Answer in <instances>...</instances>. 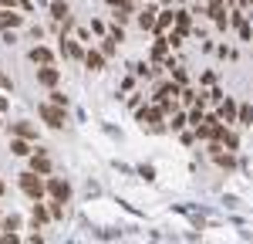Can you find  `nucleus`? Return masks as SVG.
<instances>
[{
    "label": "nucleus",
    "instance_id": "aec40b11",
    "mask_svg": "<svg viewBox=\"0 0 253 244\" xmlns=\"http://www.w3.org/2000/svg\"><path fill=\"white\" fill-rule=\"evenodd\" d=\"M47 210H51V221H61V217H64V200H51Z\"/></svg>",
    "mask_w": 253,
    "mask_h": 244
},
{
    "label": "nucleus",
    "instance_id": "7ed1b4c3",
    "mask_svg": "<svg viewBox=\"0 0 253 244\" xmlns=\"http://www.w3.org/2000/svg\"><path fill=\"white\" fill-rule=\"evenodd\" d=\"M47 193H51V200H71V183L61 180V177H47Z\"/></svg>",
    "mask_w": 253,
    "mask_h": 244
},
{
    "label": "nucleus",
    "instance_id": "dca6fc26",
    "mask_svg": "<svg viewBox=\"0 0 253 244\" xmlns=\"http://www.w3.org/2000/svg\"><path fill=\"white\" fill-rule=\"evenodd\" d=\"M179 34H189V27H193V20H189V14L186 10H175V24H172Z\"/></svg>",
    "mask_w": 253,
    "mask_h": 244
},
{
    "label": "nucleus",
    "instance_id": "c85d7f7f",
    "mask_svg": "<svg viewBox=\"0 0 253 244\" xmlns=\"http://www.w3.org/2000/svg\"><path fill=\"white\" fill-rule=\"evenodd\" d=\"M0 88H7V92H14V81L7 78V75H0Z\"/></svg>",
    "mask_w": 253,
    "mask_h": 244
},
{
    "label": "nucleus",
    "instance_id": "2eb2a0df",
    "mask_svg": "<svg viewBox=\"0 0 253 244\" xmlns=\"http://www.w3.org/2000/svg\"><path fill=\"white\" fill-rule=\"evenodd\" d=\"M84 64H88L91 71H101V64H105V55H101V51H84Z\"/></svg>",
    "mask_w": 253,
    "mask_h": 244
},
{
    "label": "nucleus",
    "instance_id": "7c9ffc66",
    "mask_svg": "<svg viewBox=\"0 0 253 244\" xmlns=\"http://www.w3.org/2000/svg\"><path fill=\"white\" fill-rule=\"evenodd\" d=\"M3 190H7V183H3V180H0V197H3Z\"/></svg>",
    "mask_w": 253,
    "mask_h": 244
},
{
    "label": "nucleus",
    "instance_id": "b1692460",
    "mask_svg": "<svg viewBox=\"0 0 253 244\" xmlns=\"http://www.w3.org/2000/svg\"><path fill=\"white\" fill-rule=\"evenodd\" d=\"M17 227H20V217H14V214L3 217V231H17Z\"/></svg>",
    "mask_w": 253,
    "mask_h": 244
},
{
    "label": "nucleus",
    "instance_id": "20e7f679",
    "mask_svg": "<svg viewBox=\"0 0 253 244\" xmlns=\"http://www.w3.org/2000/svg\"><path fill=\"white\" fill-rule=\"evenodd\" d=\"M38 81L44 85V88H54V85L61 81V71L54 68V64H41L38 68Z\"/></svg>",
    "mask_w": 253,
    "mask_h": 244
},
{
    "label": "nucleus",
    "instance_id": "5701e85b",
    "mask_svg": "<svg viewBox=\"0 0 253 244\" xmlns=\"http://www.w3.org/2000/svg\"><path fill=\"white\" fill-rule=\"evenodd\" d=\"M203 119H206V116H203V105L189 112V125H193V129H196V125H199V122H203Z\"/></svg>",
    "mask_w": 253,
    "mask_h": 244
},
{
    "label": "nucleus",
    "instance_id": "39448f33",
    "mask_svg": "<svg viewBox=\"0 0 253 244\" xmlns=\"http://www.w3.org/2000/svg\"><path fill=\"white\" fill-rule=\"evenodd\" d=\"M31 170L41 173V177H51V160H47V153H44V149L31 153Z\"/></svg>",
    "mask_w": 253,
    "mask_h": 244
},
{
    "label": "nucleus",
    "instance_id": "f257e3e1",
    "mask_svg": "<svg viewBox=\"0 0 253 244\" xmlns=\"http://www.w3.org/2000/svg\"><path fill=\"white\" fill-rule=\"evenodd\" d=\"M20 190L31 197V200H41L44 193H47V180H41V173H20Z\"/></svg>",
    "mask_w": 253,
    "mask_h": 244
},
{
    "label": "nucleus",
    "instance_id": "1a4fd4ad",
    "mask_svg": "<svg viewBox=\"0 0 253 244\" xmlns=\"http://www.w3.org/2000/svg\"><path fill=\"white\" fill-rule=\"evenodd\" d=\"M219 122H236V116H240V109H236V102L233 99H226V102H219Z\"/></svg>",
    "mask_w": 253,
    "mask_h": 244
},
{
    "label": "nucleus",
    "instance_id": "9b49d317",
    "mask_svg": "<svg viewBox=\"0 0 253 244\" xmlns=\"http://www.w3.org/2000/svg\"><path fill=\"white\" fill-rule=\"evenodd\" d=\"M156 17H159L156 7H145V10L138 14V27H142V31H156Z\"/></svg>",
    "mask_w": 253,
    "mask_h": 244
},
{
    "label": "nucleus",
    "instance_id": "4be33fe9",
    "mask_svg": "<svg viewBox=\"0 0 253 244\" xmlns=\"http://www.w3.org/2000/svg\"><path fill=\"white\" fill-rule=\"evenodd\" d=\"M219 142H223V149H236V146H240V139H236L233 132H223V139H219Z\"/></svg>",
    "mask_w": 253,
    "mask_h": 244
},
{
    "label": "nucleus",
    "instance_id": "ddd939ff",
    "mask_svg": "<svg viewBox=\"0 0 253 244\" xmlns=\"http://www.w3.org/2000/svg\"><path fill=\"white\" fill-rule=\"evenodd\" d=\"M10 153H14V156H31V153H34V149H31V139L14 136V139H10Z\"/></svg>",
    "mask_w": 253,
    "mask_h": 244
},
{
    "label": "nucleus",
    "instance_id": "a211bd4d",
    "mask_svg": "<svg viewBox=\"0 0 253 244\" xmlns=\"http://www.w3.org/2000/svg\"><path fill=\"white\" fill-rule=\"evenodd\" d=\"M166 55H169V41H166V38H159L156 41V44H152V58H166Z\"/></svg>",
    "mask_w": 253,
    "mask_h": 244
},
{
    "label": "nucleus",
    "instance_id": "4468645a",
    "mask_svg": "<svg viewBox=\"0 0 253 244\" xmlns=\"http://www.w3.org/2000/svg\"><path fill=\"white\" fill-rule=\"evenodd\" d=\"M31 221H34V227H41L44 221H51V210H47L44 203H38V200H34V214H31Z\"/></svg>",
    "mask_w": 253,
    "mask_h": 244
},
{
    "label": "nucleus",
    "instance_id": "f3484780",
    "mask_svg": "<svg viewBox=\"0 0 253 244\" xmlns=\"http://www.w3.org/2000/svg\"><path fill=\"white\" fill-rule=\"evenodd\" d=\"M68 14H71V7H68V0H54V3H51V17H54V20H64Z\"/></svg>",
    "mask_w": 253,
    "mask_h": 244
},
{
    "label": "nucleus",
    "instance_id": "cd10ccee",
    "mask_svg": "<svg viewBox=\"0 0 253 244\" xmlns=\"http://www.w3.org/2000/svg\"><path fill=\"white\" fill-rule=\"evenodd\" d=\"M169 68H172V64H169ZM172 75H175V81H179V85H186V71H182V68H172Z\"/></svg>",
    "mask_w": 253,
    "mask_h": 244
},
{
    "label": "nucleus",
    "instance_id": "423d86ee",
    "mask_svg": "<svg viewBox=\"0 0 253 244\" xmlns=\"http://www.w3.org/2000/svg\"><path fill=\"white\" fill-rule=\"evenodd\" d=\"M20 24H24V14H14L10 7L0 10V31H14V27H20Z\"/></svg>",
    "mask_w": 253,
    "mask_h": 244
},
{
    "label": "nucleus",
    "instance_id": "c756f323",
    "mask_svg": "<svg viewBox=\"0 0 253 244\" xmlns=\"http://www.w3.org/2000/svg\"><path fill=\"white\" fill-rule=\"evenodd\" d=\"M24 0H0V7H20Z\"/></svg>",
    "mask_w": 253,
    "mask_h": 244
},
{
    "label": "nucleus",
    "instance_id": "6e6552de",
    "mask_svg": "<svg viewBox=\"0 0 253 244\" xmlns=\"http://www.w3.org/2000/svg\"><path fill=\"white\" fill-rule=\"evenodd\" d=\"M172 24H175V14H172V10H159V17H156V34H159V38H166Z\"/></svg>",
    "mask_w": 253,
    "mask_h": 244
},
{
    "label": "nucleus",
    "instance_id": "412c9836",
    "mask_svg": "<svg viewBox=\"0 0 253 244\" xmlns=\"http://www.w3.org/2000/svg\"><path fill=\"white\" fill-rule=\"evenodd\" d=\"M169 125H172L175 132H182V129L189 125V116H182V112H179V116H172V122H169Z\"/></svg>",
    "mask_w": 253,
    "mask_h": 244
},
{
    "label": "nucleus",
    "instance_id": "6ab92c4d",
    "mask_svg": "<svg viewBox=\"0 0 253 244\" xmlns=\"http://www.w3.org/2000/svg\"><path fill=\"white\" fill-rule=\"evenodd\" d=\"M236 122H240V125H253V109H250V105H240V116H236Z\"/></svg>",
    "mask_w": 253,
    "mask_h": 244
},
{
    "label": "nucleus",
    "instance_id": "bb28decb",
    "mask_svg": "<svg viewBox=\"0 0 253 244\" xmlns=\"http://www.w3.org/2000/svg\"><path fill=\"white\" fill-rule=\"evenodd\" d=\"M51 102H54V105H61V109H68V99H64L61 92H51Z\"/></svg>",
    "mask_w": 253,
    "mask_h": 244
},
{
    "label": "nucleus",
    "instance_id": "9d476101",
    "mask_svg": "<svg viewBox=\"0 0 253 244\" xmlns=\"http://www.w3.org/2000/svg\"><path fill=\"white\" fill-rule=\"evenodd\" d=\"M27 58L34 61V64H51V61H54V55H51V51H47V48H44V44H34V48H31V55H27Z\"/></svg>",
    "mask_w": 253,
    "mask_h": 244
},
{
    "label": "nucleus",
    "instance_id": "2f4dec72",
    "mask_svg": "<svg viewBox=\"0 0 253 244\" xmlns=\"http://www.w3.org/2000/svg\"><path fill=\"white\" fill-rule=\"evenodd\" d=\"M240 3H243V7H253V0H240Z\"/></svg>",
    "mask_w": 253,
    "mask_h": 244
},
{
    "label": "nucleus",
    "instance_id": "a878e982",
    "mask_svg": "<svg viewBox=\"0 0 253 244\" xmlns=\"http://www.w3.org/2000/svg\"><path fill=\"white\" fill-rule=\"evenodd\" d=\"M108 7H115V10H132L128 0H108Z\"/></svg>",
    "mask_w": 253,
    "mask_h": 244
},
{
    "label": "nucleus",
    "instance_id": "473e14b6",
    "mask_svg": "<svg viewBox=\"0 0 253 244\" xmlns=\"http://www.w3.org/2000/svg\"><path fill=\"white\" fill-rule=\"evenodd\" d=\"M0 227H3V217H0Z\"/></svg>",
    "mask_w": 253,
    "mask_h": 244
},
{
    "label": "nucleus",
    "instance_id": "0eeeda50",
    "mask_svg": "<svg viewBox=\"0 0 253 244\" xmlns=\"http://www.w3.org/2000/svg\"><path fill=\"white\" fill-rule=\"evenodd\" d=\"M61 55H68V58H75V61H84L81 44H78V41H71V38H64V34H61Z\"/></svg>",
    "mask_w": 253,
    "mask_h": 244
},
{
    "label": "nucleus",
    "instance_id": "393cba45",
    "mask_svg": "<svg viewBox=\"0 0 253 244\" xmlns=\"http://www.w3.org/2000/svg\"><path fill=\"white\" fill-rule=\"evenodd\" d=\"M101 55H105V58H112V55H115V38H108L105 44H101Z\"/></svg>",
    "mask_w": 253,
    "mask_h": 244
},
{
    "label": "nucleus",
    "instance_id": "f8f14e48",
    "mask_svg": "<svg viewBox=\"0 0 253 244\" xmlns=\"http://www.w3.org/2000/svg\"><path fill=\"white\" fill-rule=\"evenodd\" d=\"M10 132L14 136H24V139H38V125H31V122H14Z\"/></svg>",
    "mask_w": 253,
    "mask_h": 244
},
{
    "label": "nucleus",
    "instance_id": "f03ea898",
    "mask_svg": "<svg viewBox=\"0 0 253 244\" xmlns=\"http://www.w3.org/2000/svg\"><path fill=\"white\" fill-rule=\"evenodd\" d=\"M38 112H41V119L47 122L51 129H64V109L61 105H54V102H44V105H38Z\"/></svg>",
    "mask_w": 253,
    "mask_h": 244
}]
</instances>
